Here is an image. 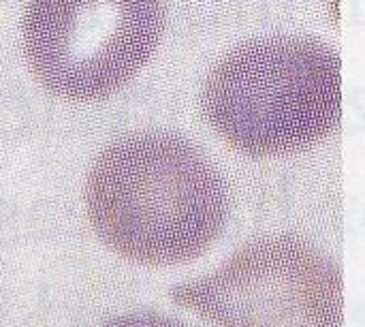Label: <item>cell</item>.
<instances>
[{
    "label": "cell",
    "mask_w": 365,
    "mask_h": 327,
    "mask_svg": "<svg viewBox=\"0 0 365 327\" xmlns=\"http://www.w3.org/2000/svg\"><path fill=\"white\" fill-rule=\"evenodd\" d=\"M175 304L214 327H342L338 263L295 236L246 244L216 270L171 289Z\"/></svg>",
    "instance_id": "3"
},
{
    "label": "cell",
    "mask_w": 365,
    "mask_h": 327,
    "mask_svg": "<svg viewBox=\"0 0 365 327\" xmlns=\"http://www.w3.org/2000/svg\"><path fill=\"white\" fill-rule=\"evenodd\" d=\"M92 229L120 257L178 266L220 236L229 197L220 171L184 137L139 133L107 146L86 180Z\"/></svg>",
    "instance_id": "1"
},
{
    "label": "cell",
    "mask_w": 365,
    "mask_h": 327,
    "mask_svg": "<svg viewBox=\"0 0 365 327\" xmlns=\"http://www.w3.org/2000/svg\"><path fill=\"white\" fill-rule=\"evenodd\" d=\"M101 327H190L173 317L158 315V313H135V315H124L118 319H111L109 323Z\"/></svg>",
    "instance_id": "5"
},
{
    "label": "cell",
    "mask_w": 365,
    "mask_h": 327,
    "mask_svg": "<svg viewBox=\"0 0 365 327\" xmlns=\"http://www.w3.org/2000/svg\"><path fill=\"white\" fill-rule=\"evenodd\" d=\"M165 32L160 2H30L21 36L28 66L51 94L73 103L122 90Z\"/></svg>",
    "instance_id": "4"
},
{
    "label": "cell",
    "mask_w": 365,
    "mask_h": 327,
    "mask_svg": "<svg viewBox=\"0 0 365 327\" xmlns=\"http://www.w3.org/2000/svg\"><path fill=\"white\" fill-rule=\"evenodd\" d=\"M201 111L235 150H308L342 120V60L312 36H265L225 54L201 88Z\"/></svg>",
    "instance_id": "2"
}]
</instances>
